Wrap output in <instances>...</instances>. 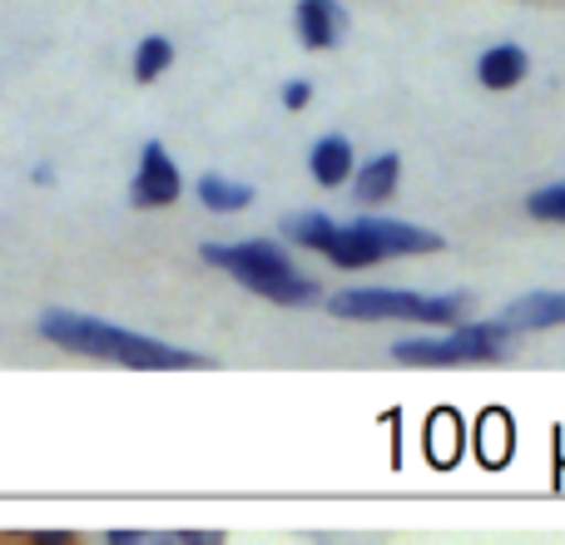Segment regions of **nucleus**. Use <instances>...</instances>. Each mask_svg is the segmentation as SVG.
<instances>
[{
  "label": "nucleus",
  "instance_id": "1",
  "mask_svg": "<svg viewBox=\"0 0 565 545\" xmlns=\"http://www.w3.org/2000/svg\"><path fill=\"white\" fill-rule=\"evenodd\" d=\"M40 338L55 342L65 352H85V357H105L119 362V367H139V372H184V367H209V357L184 348H169L159 338H145V332L115 328L105 318H89V312L75 308H45L35 318Z\"/></svg>",
  "mask_w": 565,
  "mask_h": 545
},
{
  "label": "nucleus",
  "instance_id": "2",
  "mask_svg": "<svg viewBox=\"0 0 565 545\" xmlns=\"http://www.w3.org/2000/svg\"><path fill=\"white\" fill-rule=\"evenodd\" d=\"M204 264L234 272L248 292L268 302H282V308H302V302H318V282L302 278L292 268V258L282 254V244H268V238H244V244H204L199 248Z\"/></svg>",
  "mask_w": 565,
  "mask_h": 545
},
{
  "label": "nucleus",
  "instance_id": "3",
  "mask_svg": "<svg viewBox=\"0 0 565 545\" xmlns=\"http://www.w3.org/2000/svg\"><path fill=\"white\" fill-rule=\"evenodd\" d=\"M467 292H412V288H342L328 298L332 318H352V322H382V318H402V322H461L467 312Z\"/></svg>",
  "mask_w": 565,
  "mask_h": 545
},
{
  "label": "nucleus",
  "instance_id": "4",
  "mask_svg": "<svg viewBox=\"0 0 565 545\" xmlns=\"http://www.w3.org/2000/svg\"><path fill=\"white\" fill-rule=\"evenodd\" d=\"M516 332L501 322H451L441 338H402L392 342V362L402 367H467V362H501Z\"/></svg>",
  "mask_w": 565,
  "mask_h": 545
},
{
  "label": "nucleus",
  "instance_id": "5",
  "mask_svg": "<svg viewBox=\"0 0 565 545\" xmlns=\"http://www.w3.org/2000/svg\"><path fill=\"white\" fill-rule=\"evenodd\" d=\"M282 238L322 254L332 268H372L382 264V248L367 238L362 224H332L328 214H292L282 218Z\"/></svg>",
  "mask_w": 565,
  "mask_h": 545
},
{
  "label": "nucleus",
  "instance_id": "6",
  "mask_svg": "<svg viewBox=\"0 0 565 545\" xmlns=\"http://www.w3.org/2000/svg\"><path fill=\"white\" fill-rule=\"evenodd\" d=\"M184 194V179H179V164L169 159V149L159 139H149L145 154H139V174L129 184V204L135 209H164Z\"/></svg>",
  "mask_w": 565,
  "mask_h": 545
},
{
  "label": "nucleus",
  "instance_id": "7",
  "mask_svg": "<svg viewBox=\"0 0 565 545\" xmlns=\"http://www.w3.org/2000/svg\"><path fill=\"white\" fill-rule=\"evenodd\" d=\"M292 25H298V40L308 50H332L348 35V10H342L338 0H298Z\"/></svg>",
  "mask_w": 565,
  "mask_h": 545
},
{
  "label": "nucleus",
  "instance_id": "8",
  "mask_svg": "<svg viewBox=\"0 0 565 545\" xmlns=\"http://www.w3.org/2000/svg\"><path fill=\"white\" fill-rule=\"evenodd\" d=\"M507 328L511 332H536V328H565V292L556 288H541L526 292L507 308Z\"/></svg>",
  "mask_w": 565,
  "mask_h": 545
},
{
  "label": "nucleus",
  "instance_id": "9",
  "mask_svg": "<svg viewBox=\"0 0 565 545\" xmlns=\"http://www.w3.org/2000/svg\"><path fill=\"white\" fill-rule=\"evenodd\" d=\"M308 174L318 179L322 189H338L352 179V145L342 135H328L308 149Z\"/></svg>",
  "mask_w": 565,
  "mask_h": 545
},
{
  "label": "nucleus",
  "instance_id": "10",
  "mask_svg": "<svg viewBox=\"0 0 565 545\" xmlns=\"http://www.w3.org/2000/svg\"><path fill=\"white\" fill-rule=\"evenodd\" d=\"M526 70H531V55L521 45H491L487 55L477 60V79L487 89H511V85H521L526 79Z\"/></svg>",
  "mask_w": 565,
  "mask_h": 545
},
{
  "label": "nucleus",
  "instance_id": "11",
  "mask_svg": "<svg viewBox=\"0 0 565 545\" xmlns=\"http://www.w3.org/2000/svg\"><path fill=\"white\" fill-rule=\"evenodd\" d=\"M397 174H402V159L397 154H377L372 164L352 169V194L362 204H382V199L397 194Z\"/></svg>",
  "mask_w": 565,
  "mask_h": 545
},
{
  "label": "nucleus",
  "instance_id": "12",
  "mask_svg": "<svg viewBox=\"0 0 565 545\" xmlns=\"http://www.w3.org/2000/svg\"><path fill=\"white\" fill-rule=\"evenodd\" d=\"M199 199H204L214 214H238V209L254 204V189H248V184H234V179L204 174V179H199Z\"/></svg>",
  "mask_w": 565,
  "mask_h": 545
},
{
  "label": "nucleus",
  "instance_id": "13",
  "mask_svg": "<svg viewBox=\"0 0 565 545\" xmlns=\"http://www.w3.org/2000/svg\"><path fill=\"white\" fill-rule=\"evenodd\" d=\"M169 65H174V40H164V35H145V40H139V50H135V79H139V85L159 79Z\"/></svg>",
  "mask_w": 565,
  "mask_h": 545
},
{
  "label": "nucleus",
  "instance_id": "14",
  "mask_svg": "<svg viewBox=\"0 0 565 545\" xmlns=\"http://www.w3.org/2000/svg\"><path fill=\"white\" fill-rule=\"evenodd\" d=\"M447 421H451V412H437V417H431V431H427V451H431V461H441V467L457 461V451H461V431L451 437Z\"/></svg>",
  "mask_w": 565,
  "mask_h": 545
},
{
  "label": "nucleus",
  "instance_id": "15",
  "mask_svg": "<svg viewBox=\"0 0 565 545\" xmlns=\"http://www.w3.org/2000/svg\"><path fill=\"white\" fill-rule=\"evenodd\" d=\"M481 427H487V437H481V457H487L491 467H501V461H507V451H511L507 417H501V412H491V417L481 421Z\"/></svg>",
  "mask_w": 565,
  "mask_h": 545
},
{
  "label": "nucleus",
  "instance_id": "16",
  "mask_svg": "<svg viewBox=\"0 0 565 545\" xmlns=\"http://www.w3.org/2000/svg\"><path fill=\"white\" fill-rule=\"evenodd\" d=\"M526 209H531L536 218H546V224H565V184L536 189V194L526 199Z\"/></svg>",
  "mask_w": 565,
  "mask_h": 545
},
{
  "label": "nucleus",
  "instance_id": "17",
  "mask_svg": "<svg viewBox=\"0 0 565 545\" xmlns=\"http://www.w3.org/2000/svg\"><path fill=\"white\" fill-rule=\"evenodd\" d=\"M312 105V85L308 79H288L282 85V109H308Z\"/></svg>",
  "mask_w": 565,
  "mask_h": 545
},
{
  "label": "nucleus",
  "instance_id": "18",
  "mask_svg": "<svg viewBox=\"0 0 565 545\" xmlns=\"http://www.w3.org/2000/svg\"><path fill=\"white\" fill-rule=\"evenodd\" d=\"M30 179H35V184H50V179H55V169H50V164H35V174H30Z\"/></svg>",
  "mask_w": 565,
  "mask_h": 545
}]
</instances>
